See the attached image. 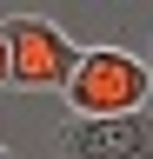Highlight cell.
Returning a JSON list of instances; mask_svg holds the SVG:
<instances>
[{
  "instance_id": "obj_2",
  "label": "cell",
  "mask_w": 153,
  "mask_h": 159,
  "mask_svg": "<svg viewBox=\"0 0 153 159\" xmlns=\"http://www.w3.org/2000/svg\"><path fill=\"white\" fill-rule=\"evenodd\" d=\"M0 33H7V86H20V93H67L73 66H80V47L47 13H7Z\"/></svg>"
},
{
  "instance_id": "obj_5",
  "label": "cell",
  "mask_w": 153,
  "mask_h": 159,
  "mask_svg": "<svg viewBox=\"0 0 153 159\" xmlns=\"http://www.w3.org/2000/svg\"><path fill=\"white\" fill-rule=\"evenodd\" d=\"M146 73H153V60H146Z\"/></svg>"
},
{
  "instance_id": "obj_1",
  "label": "cell",
  "mask_w": 153,
  "mask_h": 159,
  "mask_svg": "<svg viewBox=\"0 0 153 159\" xmlns=\"http://www.w3.org/2000/svg\"><path fill=\"white\" fill-rule=\"evenodd\" d=\"M60 99L73 106V119L146 113V99H153V73H146V60L127 53V47H93V53H80V66H73V80H67Z\"/></svg>"
},
{
  "instance_id": "obj_4",
  "label": "cell",
  "mask_w": 153,
  "mask_h": 159,
  "mask_svg": "<svg viewBox=\"0 0 153 159\" xmlns=\"http://www.w3.org/2000/svg\"><path fill=\"white\" fill-rule=\"evenodd\" d=\"M0 86H7V33H0Z\"/></svg>"
},
{
  "instance_id": "obj_3",
  "label": "cell",
  "mask_w": 153,
  "mask_h": 159,
  "mask_svg": "<svg viewBox=\"0 0 153 159\" xmlns=\"http://www.w3.org/2000/svg\"><path fill=\"white\" fill-rule=\"evenodd\" d=\"M53 159H153V106L120 119H67L53 133Z\"/></svg>"
}]
</instances>
